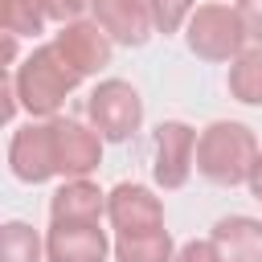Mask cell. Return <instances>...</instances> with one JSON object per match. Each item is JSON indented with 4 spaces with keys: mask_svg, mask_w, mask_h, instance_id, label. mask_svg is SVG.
<instances>
[{
    "mask_svg": "<svg viewBox=\"0 0 262 262\" xmlns=\"http://www.w3.org/2000/svg\"><path fill=\"white\" fill-rule=\"evenodd\" d=\"M41 254H45V246L33 225L8 221L0 229V262H41Z\"/></svg>",
    "mask_w": 262,
    "mask_h": 262,
    "instance_id": "2e32d148",
    "label": "cell"
},
{
    "mask_svg": "<svg viewBox=\"0 0 262 262\" xmlns=\"http://www.w3.org/2000/svg\"><path fill=\"white\" fill-rule=\"evenodd\" d=\"M172 262H221V254H217L213 242H184Z\"/></svg>",
    "mask_w": 262,
    "mask_h": 262,
    "instance_id": "ffe728a7",
    "label": "cell"
},
{
    "mask_svg": "<svg viewBox=\"0 0 262 262\" xmlns=\"http://www.w3.org/2000/svg\"><path fill=\"white\" fill-rule=\"evenodd\" d=\"M0 25L4 33H16V37H33L45 29V12L37 0H4L0 4Z\"/></svg>",
    "mask_w": 262,
    "mask_h": 262,
    "instance_id": "e0dca14e",
    "label": "cell"
},
{
    "mask_svg": "<svg viewBox=\"0 0 262 262\" xmlns=\"http://www.w3.org/2000/svg\"><path fill=\"white\" fill-rule=\"evenodd\" d=\"M41 4V12H45V20H57V25H70V20H78L82 12H86V4L90 0H37Z\"/></svg>",
    "mask_w": 262,
    "mask_h": 262,
    "instance_id": "d6986e66",
    "label": "cell"
},
{
    "mask_svg": "<svg viewBox=\"0 0 262 262\" xmlns=\"http://www.w3.org/2000/svg\"><path fill=\"white\" fill-rule=\"evenodd\" d=\"M8 168L25 184H45V180L57 176V160H53V115L49 119H33V123H25V127L12 131V139H8Z\"/></svg>",
    "mask_w": 262,
    "mask_h": 262,
    "instance_id": "8992f818",
    "label": "cell"
},
{
    "mask_svg": "<svg viewBox=\"0 0 262 262\" xmlns=\"http://www.w3.org/2000/svg\"><path fill=\"white\" fill-rule=\"evenodd\" d=\"M86 111H90V123L98 127V135L111 139V143H123L143 127V98L123 78L98 82L90 90V98H86Z\"/></svg>",
    "mask_w": 262,
    "mask_h": 262,
    "instance_id": "277c9868",
    "label": "cell"
},
{
    "mask_svg": "<svg viewBox=\"0 0 262 262\" xmlns=\"http://www.w3.org/2000/svg\"><path fill=\"white\" fill-rule=\"evenodd\" d=\"M115 258L119 262H172V233L156 229V233H131V237H115Z\"/></svg>",
    "mask_w": 262,
    "mask_h": 262,
    "instance_id": "9a60e30c",
    "label": "cell"
},
{
    "mask_svg": "<svg viewBox=\"0 0 262 262\" xmlns=\"http://www.w3.org/2000/svg\"><path fill=\"white\" fill-rule=\"evenodd\" d=\"M106 217L115 225V237H131V233H156L164 229V201L147 188V184H115L106 192Z\"/></svg>",
    "mask_w": 262,
    "mask_h": 262,
    "instance_id": "ba28073f",
    "label": "cell"
},
{
    "mask_svg": "<svg viewBox=\"0 0 262 262\" xmlns=\"http://www.w3.org/2000/svg\"><path fill=\"white\" fill-rule=\"evenodd\" d=\"M147 4H151L156 33H176V29L188 25V16H192V0H147Z\"/></svg>",
    "mask_w": 262,
    "mask_h": 262,
    "instance_id": "ac0fdd59",
    "label": "cell"
},
{
    "mask_svg": "<svg viewBox=\"0 0 262 262\" xmlns=\"http://www.w3.org/2000/svg\"><path fill=\"white\" fill-rule=\"evenodd\" d=\"M196 168V131L180 119H168L156 127L151 139V176L160 188H184Z\"/></svg>",
    "mask_w": 262,
    "mask_h": 262,
    "instance_id": "5b68a950",
    "label": "cell"
},
{
    "mask_svg": "<svg viewBox=\"0 0 262 262\" xmlns=\"http://www.w3.org/2000/svg\"><path fill=\"white\" fill-rule=\"evenodd\" d=\"M258 151L262 147L246 123L217 119L196 135V172L217 188H237L250 180Z\"/></svg>",
    "mask_w": 262,
    "mask_h": 262,
    "instance_id": "7a4b0ae2",
    "label": "cell"
},
{
    "mask_svg": "<svg viewBox=\"0 0 262 262\" xmlns=\"http://www.w3.org/2000/svg\"><path fill=\"white\" fill-rule=\"evenodd\" d=\"M53 41H57V49L82 70V74H98V70H106L111 66V53H115V41H111V33L98 25V20H70V25H61L57 33H53Z\"/></svg>",
    "mask_w": 262,
    "mask_h": 262,
    "instance_id": "30bf717a",
    "label": "cell"
},
{
    "mask_svg": "<svg viewBox=\"0 0 262 262\" xmlns=\"http://www.w3.org/2000/svg\"><path fill=\"white\" fill-rule=\"evenodd\" d=\"M237 12L246 20V33L254 45H262V0H237Z\"/></svg>",
    "mask_w": 262,
    "mask_h": 262,
    "instance_id": "44dd1931",
    "label": "cell"
},
{
    "mask_svg": "<svg viewBox=\"0 0 262 262\" xmlns=\"http://www.w3.org/2000/svg\"><path fill=\"white\" fill-rule=\"evenodd\" d=\"M53 160H57V176H66V180L90 176L102 164V135H98V127H86L78 119L53 115Z\"/></svg>",
    "mask_w": 262,
    "mask_h": 262,
    "instance_id": "9c48e42d",
    "label": "cell"
},
{
    "mask_svg": "<svg viewBox=\"0 0 262 262\" xmlns=\"http://www.w3.org/2000/svg\"><path fill=\"white\" fill-rule=\"evenodd\" d=\"M111 242L102 221H82V217H49L45 233V258L49 262H106Z\"/></svg>",
    "mask_w": 262,
    "mask_h": 262,
    "instance_id": "52a82bcc",
    "label": "cell"
},
{
    "mask_svg": "<svg viewBox=\"0 0 262 262\" xmlns=\"http://www.w3.org/2000/svg\"><path fill=\"white\" fill-rule=\"evenodd\" d=\"M106 213V192L78 176V180H66L53 196H49V217H82V221H102Z\"/></svg>",
    "mask_w": 262,
    "mask_h": 262,
    "instance_id": "4fadbf2b",
    "label": "cell"
},
{
    "mask_svg": "<svg viewBox=\"0 0 262 262\" xmlns=\"http://www.w3.org/2000/svg\"><path fill=\"white\" fill-rule=\"evenodd\" d=\"M90 12L111 33V41L115 45H127V49H139L156 33L151 4L147 0H90Z\"/></svg>",
    "mask_w": 262,
    "mask_h": 262,
    "instance_id": "8fae6325",
    "label": "cell"
},
{
    "mask_svg": "<svg viewBox=\"0 0 262 262\" xmlns=\"http://www.w3.org/2000/svg\"><path fill=\"white\" fill-rule=\"evenodd\" d=\"M229 94L246 106H262V45L254 49H242L233 61H229V78H225Z\"/></svg>",
    "mask_w": 262,
    "mask_h": 262,
    "instance_id": "5bb4252c",
    "label": "cell"
},
{
    "mask_svg": "<svg viewBox=\"0 0 262 262\" xmlns=\"http://www.w3.org/2000/svg\"><path fill=\"white\" fill-rule=\"evenodd\" d=\"M246 184H250V192L262 201V151H258V160H254V172H250V180H246Z\"/></svg>",
    "mask_w": 262,
    "mask_h": 262,
    "instance_id": "7402d4cb",
    "label": "cell"
},
{
    "mask_svg": "<svg viewBox=\"0 0 262 262\" xmlns=\"http://www.w3.org/2000/svg\"><path fill=\"white\" fill-rule=\"evenodd\" d=\"M246 41H250V33H246L237 4H201V8H192L188 25H184V45L201 61H233L246 49Z\"/></svg>",
    "mask_w": 262,
    "mask_h": 262,
    "instance_id": "3957f363",
    "label": "cell"
},
{
    "mask_svg": "<svg viewBox=\"0 0 262 262\" xmlns=\"http://www.w3.org/2000/svg\"><path fill=\"white\" fill-rule=\"evenodd\" d=\"M221 254V262H262V221L258 217H221L209 237Z\"/></svg>",
    "mask_w": 262,
    "mask_h": 262,
    "instance_id": "7c38bea8",
    "label": "cell"
},
{
    "mask_svg": "<svg viewBox=\"0 0 262 262\" xmlns=\"http://www.w3.org/2000/svg\"><path fill=\"white\" fill-rule=\"evenodd\" d=\"M82 78H86V74L57 49V41L37 45L20 66H12L16 98H20V106H25L33 119H49V115H57V106L66 102V94L78 90Z\"/></svg>",
    "mask_w": 262,
    "mask_h": 262,
    "instance_id": "6da1fadb",
    "label": "cell"
}]
</instances>
